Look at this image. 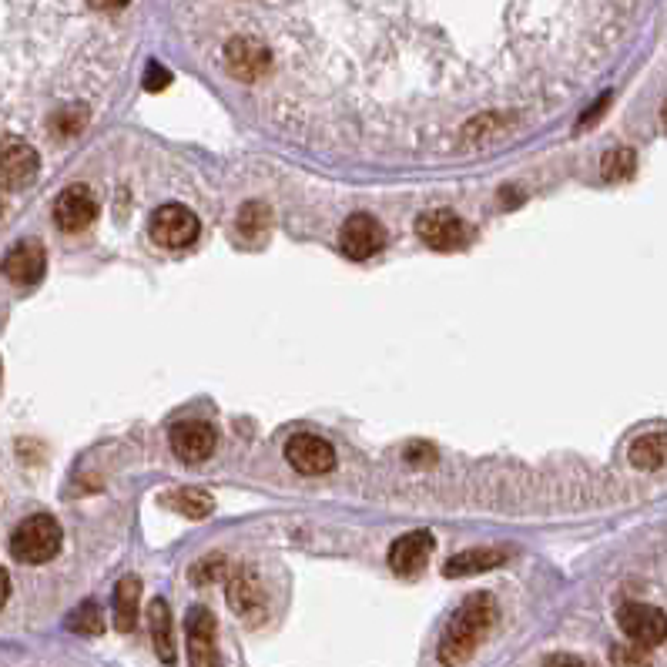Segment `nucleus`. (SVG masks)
Instances as JSON below:
<instances>
[{"instance_id":"4","label":"nucleus","mask_w":667,"mask_h":667,"mask_svg":"<svg viewBox=\"0 0 667 667\" xmlns=\"http://www.w3.org/2000/svg\"><path fill=\"white\" fill-rule=\"evenodd\" d=\"M416 235L423 238L430 249H440V252H453V249H463L466 242H470V228L456 212L450 208H436V212H423L416 218Z\"/></svg>"},{"instance_id":"13","label":"nucleus","mask_w":667,"mask_h":667,"mask_svg":"<svg viewBox=\"0 0 667 667\" xmlns=\"http://www.w3.org/2000/svg\"><path fill=\"white\" fill-rule=\"evenodd\" d=\"M228 604H232L235 614L249 617H265V590L255 577V570L249 567H235L232 577H228Z\"/></svg>"},{"instance_id":"28","label":"nucleus","mask_w":667,"mask_h":667,"mask_svg":"<svg viewBox=\"0 0 667 667\" xmlns=\"http://www.w3.org/2000/svg\"><path fill=\"white\" fill-rule=\"evenodd\" d=\"M94 11H121V7L128 4V0H88Z\"/></svg>"},{"instance_id":"14","label":"nucleus","mask_w":667,"mask_h":667,"mask_svg":"<svg viewBox=\"0 0 667 667\" xmlns=\"http://www.w3.org/2000/svg\"><path fill=\"white\" fill-rule=\"evenodd\" d=\"M171 450L185 463H202L215 453V430L208 423H195V419L178 423L171 430Z\"/></svg>"},{"instance_id":"7","label":"nucleus","mask_w":667,"mask_h":667,"mask_svg":"<svg viewBox=\"0 0 667 667\" xmlns=\"http://www.w3.org/2000/svg\"><path fill=\"white\" fill-rule=\"evenodd\" d=\"M285 460L295 473L302 476H322L336 466V450L322 440V436L312 433H295L289 443H285Z\"/></svg>"},{"instance_id":"5","label":"nucleus","mask_w":667,"mask_h":667,"mask_svg":"<svg viewBox=\"0 0 667 667\" xmlns=\"http://www.w3.org/2000/svg\"><path fill=\"white\" fill-rule=\"evenodd\" d=\"M617 624L627 641H634L637 647H657L667 641V614L661 607L651 604H624L617 611Z\"/></svg>"},{"instance_id":"30","label":"nucleus","mask_w":667,"mask_h":667,"mask_svg":"<svg viewBox=\"0 0 667 667\" xmlns=\"http://www.w3.org/2000/svg\"><path fill=\"white\" fill-rule=\"evenodd\" d=\"M543 664H584L580 657H567V654H557V657H547Z\"/></svg>"},{"instance_id":"20","label":"nucleus","mask_w":667,"mask_h":667,"mask_svg":"<svg viewBox=\"0 0 667 667\" xmlns=\"http://www.w3.org/2000/svg\"><path fill=\"white\" fill-rule=\"evenodd\" d=\"M165 503L168 507H175L178 513H185V517H192V520H202L215 510V500L208 497L205 490H192V487L171 493V497H165Z\"/></svg>"},{"instance_id":"9","label":"nucleus","mask_w":667,"mask_h":667,"mask_svg":"<svg viewBox=\"0 0 667 667\" xmlns=\"http://www.w3.org/2000/svg\"><path fill=\"white\" fill-rule=\"evenodd\" d=\"M94 218H98V202H94V195L88 192L84 185H71L64 188L61 195H57L54 202V222L61 232H84Z\"/></svg>"},{"instance_id":"1","label":"nucleus","mask_w":667,"mask_h":667,"mask_svg":"<svg viewBox=\"0 0 667 667\" xmlns=\"http://www.w3.org/2000/svg\"><path fill=\"white\" fill-rule=\"evenodd\" d=\"M493 621H497V600H493L490 594L466 597L463 604L453 611L450 624H446L443 641H440V657L446 664L466 661V657L476 651V644L487 637Z\"/></svg>"},{"instance_id":"24","label":"nucleus","mask_w":667,"mask_h":667,"mask_svg":"<svg viewBox=\"0 0 667 667\" xmlns=\"http://www.w3.org/2000/svg\"><path fill=\"white\" fill-rule=\"evenodd\" d=\"M84 121H88V111H84V108H68V111H61L51 121V128L57 131V135L71 138V135H78V131L84 128Z\"/></svg>"},{"instance_id":"31","label":"nucleus","mask_w":667,"mask_h":667,"mask_svg":"<svg viewBox=\"0 0 667 667\" xmlns=\"http://www.w3.org/2000/svg\"><path fill=\"white\" fill-rule=\"evenodd\" d=\"M661 118H664V128H667V101H664V111H661Z\"/></svg>"},{"instance_id":"27","label":"nucleus","mask_w":667,"mask_h":667,"mask_svg":"<svg viewBox=\"0 0 667 667\" xmlns=\"http://www.w3.org/2000/svg\"><path fill=\"white\" fill-rule=\"evenodd\" d=\"M168 81H171V74H168V71H161L158 64H151V68H148V81H145V84H148V91H161Z\"/></svg>"},{"instance_id":"8","label":"nucleus","mask_w":667,"mask_h":667,"mask_svg":"<svg viewBox=\"0 0 667 667\" xmlns=\"http://www.w3.org/2000/svg\"><path fill=\"white\" fill-rule=\"evenodd\" d=\"M185 631H188V661L198 667H215L218 664L215 614L208 611V607H192V611H188V621H185Z\"/></svg>"},{"instance_id":"17","label":"nucleus","mask_w":667,"mask_h":667,"mask_svg":"<svg viewBox=\"0 0 667 667\" xmlns=\"http://www.w3.org/2000/svg\"><path fill=\"white\" fill-rule=\"evenodd\" d=\"M138 600H141V584L135 577H121L114 587V627L118 631H135L138 621Z\"/></svg>"},{"instance_id":"26","label":"nucleus","mask_w":667,"mask_h":667,"mask_svg":"<svg viewBox=\"0 0 667 667\" xmlns=\"http://www.w3.org/2000/svg\"><path fill=\"white\" fill-rule=\"evenodd\" d=\"M406 460L413 466H430L436 460V450H433V446H426V443H413L406 450Z\"/></svg>"},{"instance_id":"12","label":"nucleus","mask_w":667,"mask_h":667,"mask_svg":"<svg viewBox=\"0 0 667 667\" xmlns=\"http://www.w3.org/2000/svg\"><path fill=\"white\" fill-rule=\"evenodd\" d=\"M433 547H436V540H433L430 530L406 533V537H399V540L393 543V550H389V567H393L399 577L419 574V570L430 564Z\"/></svg>"},{"instance_id":"3","label":"nucleus","mask_w":667,"mask_h":667,"mask_svg":"<svg viewBox=\"0 0 667 667\" xmlns=\"http://www.w3.org/2000/svg\"><path fill=\"white\" fill-rule=\"evenodd\" d=\"M198 215L185 205H161L155 215H151V242L161 245V249H188L198 238Z\"/></svg>"},{"instance_id":"11","label":"nucleus","mask_w":667,"mask_h":667,"mask_svg":"<svg viewBox=\"0 0 667 667\" xmlns=\"http://www.w3.org/2000/svg\"><path fill=\"white\" fill-rule=\"evenodd\" d=\"M225 64L238 81H255L269 71L272 54L269 47L255 41V37H235V41L225 47Z\"/></svg>"},{"instance_id":"6","label":"nucleus","mask_w":667,"mask_h":667,"mask_svg":"<svg viewBox=\"0 0 667 667\" xmlns=\"http://www.w3.org/2000/svg\"><path fill=\"white\" fill-rule=\"evenodd\" d=\"M41 171V158L27 141H0V192L27 188Z\"/></svg>"},{"instance_id":"25","label":"nucleus","mask_w":667,"mask_h":667,"mask_svg":"<svg viewBox=\"0 0 667 667\" xmlns=\"http://www.w3.org/2000/svg\"><path fill=\"white\" fill-rule=\"evenodd\" d=\"M225 574V560L222 557H205L202 564L192 570V580L195 584H212V580H222Z\"/></svg>"},{"instance_id":"18","label":"nucleus","mask_w":667,"mask_h":667,"mask_svg":"<svg viewBox=\"0 0 667 667\" xmlns=\"http://www.w3.org/2000/svg\"><path fill=\"white\" fill-rule=\"evenodd\" d=\"M148 627H151V641H155L158 661L171 664L175 661V644H171V611L161 597H155L148 604Z\"/></svg>"},{"instance_id":"22","label":"nucleus","mask_w":667,"mask_h":667,"mask_svg":"<svg viewBox=\"0 0 667 667\" xmlns=\"http://www.w3.org/2000/svg\"><path fill=\"white\" fill-rule=\"evenodd\" d=\"M637 168V155L631 148H611L604 155V161H600V175H604V181H624L631 178Z\"/></svg>"},{"instance_id":"2","label":"nucleus","mask_w":667,"mask_h":667,"mask_svg":"<svg viewBox=\"0 0 667 667\" xmlns=\"http://www.w3.org/2000/svg\"><path fill=\"white\" fill-rule=\"evenodd\" d=\"M61 523L47 513H37V517H27L21 527L14 530L11 537V557L17 564H47V560L57 557L61 550Z\"/></svg>"},{"instance_id":"16","label":"nucleus","mask_w":667,"mask_h":667,"mask_svg":"<svg viewBox=\"0 0 667 667\" xmlns=\"http://www.w3.org/2000/svg\"><path fill=\"white\" fill-rule=\"evenodd\" d=\"M507 557H510L507 550H490V547H480V550H463V554H456V557L446 560V577L483 574V570L500 567Z\"/></svg>"},{"instance_id":"23","label":"nucleus","mask_w":667,"mask_h":667,"mask_svg":"<svg viewBox=\"0 0 667 667\" xmlns=\"http://www.w3.org/2000/svg\"><path fill=\"white\" fill-rule=\"evenodd\" d=\"M71 631H78V634H101L104 621H101L98 604H84L81 611H74L71 614Z\"/></svg>"},{"instance_id":"10","label":"nucleus","mask_w":667,"mask_h":667,"mask_svg":"<svg viewBox=\"0 0 667 667\" xmlns=\"http://www.w3.org/2000/svg\"><path fill=\"white\" fill-rule=\"evenodd\" d=\"M339 245L349 259H373V255L386 245L383 225L373 215H352L339 232Z\"/></svg>"},{"instance_id":"19","label":"nucleus","mask_w":667,"mask_h":667,"mask_svg":"<svg viewBox=\"0 0 667 667\" xmlns=\"http://www.w3.org/2000/svg\"><path fill=\"white\" fill-rule=\"evenodd\" d=\"M627 460L637 470H661L667 463V433H644L631 443Z\"/></svg>"},{"instance_id":"15","label":"nucleus","mask_w":667,"mask_h":667,"mask_svg":"<svg viewBox=\"0 0 667 667\" xmlns=\"http://www.w3.org/2000/svg\"><path fill=\"white\" fill-rule=\"evenodd\" d=\"M0 269H4V275L14 285H34L47 269L44 245L41 242H17L14 249L7 252V259H4Z\"/></svg>"},{"instance_id":"21","label":"nucleus","mask_w":667,"mask_h":667,"mask_svg":"<svg viewBox=\"0 0 667 667\" xmlns=\"http://www.w3.org/2000/svg\"><path fill=\"white\" fill-rule=\"evenodd\" d=\"M269 208H265L262 202H249L242 205V212H238V232H242L249 242H259V238H265V232H269Z\"/></svg>"},{"instance_id":"29","label":"nucleus","mask_w":667,"mask_h":667,"mask_svg":"<svg viewBox=\"0 0 667 667\" xmlns=\"http://www.w3.org/2000/svg\"><path fill=\"white\" fill-rule=\"evenodd\" d=\"M7 597H11V577H7V570L0 567V607L7 604Z\"/></svg>"}]
</instances>
